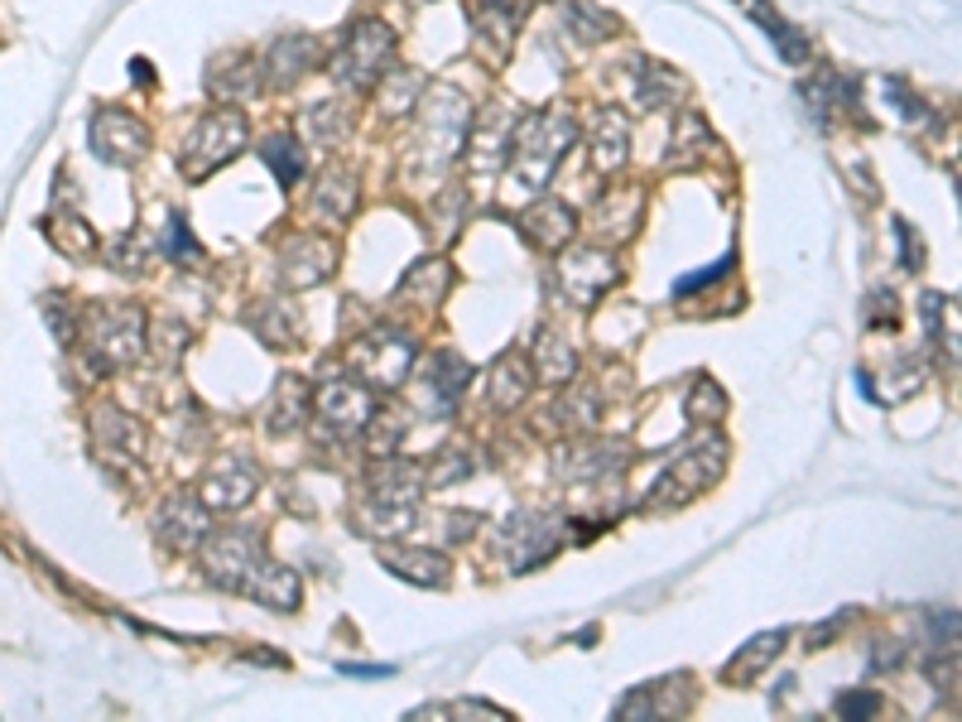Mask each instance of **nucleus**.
<instances>
[{
  "label": "nucleus",
  "mask_w": 962,
  "mask_h": 722,
  "mask_svg": "<svg viewBox=\"0 0 962 722\" xmlns=\"http://www.w3.org/2000/svg\"><path fill=\"white\" fill-rule=\"evenodd\" d=\"M255 481L260 477H255V467L246 457H222L202 481V505H212V511H241L255 497Z\"/></svg>",
  "instance_id": "nucleus-8"
},
{
  "label": "nucleus",
  "mask_w": 962,
  "mask_h": 722,
  "mask_svg": "<svg viewBox=\"0 0 962 722\" xmlns=\"http://www.w3.org/2000/svg\"><path fill=\"white\" fill-rule=\"evenodd\" d=\"M174 246H178V256H174V260H184V265H198V260H202L198 241L188 236V222H184V217H178V212L169 217V251H174Z\"/></svg>",
  "instance_id": "nucleus-22"
},
{
  "label": "nucleus",
  "mask_w": 962,
  "mask_h": 722,
  "mask_svg": "<svg viewBox=\"0 0 962 722\" xmlns=\"http://www.w3.org/2000/svg\"><path fill=\"white\" fill-rule=\"evenodd\" d=\"M265 160H270V164L279 168V178H285V184H294V178H299V168H303V160H299V150H294V144H289V150H285V136H275L270 144H265Z\"/></svg>",
  "instance_id": "nucleus-21"
},
{
  "label": "nucleus",
  "mask_w": 962,
  "mask_h": 722,
  "mask_svg": "<svg viewBox=\"0 0 962 722\" xmlns=\"http://www.w3.org/2000/svg\"><path fill=\"white\" fill-rule=\"evenodd\" d=\"M414 352H419V342H414L409 333L371 328L351 342V371L367 385H375V391H395V385H405V376H409Z\"/></svg>",
  "instance_id": "nucleus-3"
},
{
  "label": "nucleus",
  "mask_w": 962,
  "mask_h": 722,
  "mask_svg": "<svg viewBox=\"0 0 962 722\" xmlns=\"http://www.w3.org/2000/svg\"><path fill=\"white\" fill-rule=\"evenodd\" d=\"M621 280V265L606 256V251H578V256H568L564 265H558V284H564V294L573 299V304H592L602 289H612Z\"/></svg>",
  "instance_id": "nucleus-7"
},
{
  "label": "nucleus",
  "mask_w": 962,
  "mask_h": 722,
  "mask_svg": "<svg viewBox=\"0 0 962 722\" xmlns=\"http://www.w3.org/2000/svg\"><path fill=\"white\" fill-rule=\"evenodd\" d=\"M876 708H881V698L867 694V689H857V694H843V698H837V713H843V718H867V713H876Z\"/></svg>",
  "instance_id": "nucleus-23"
},
{
  "label": "nucleus",
  "mask_w": 962,
  "mask_h": 722,
  "mask_svg": "<svg viewBox=\"0 0 962 722\" xmlns=\"http://www.w3.org/2000/svg\"><path fill=\"white\" fill-rule=\"evenodd\" d=\"M241 140H246L241 120H236V116H217L212 126H202V130H198V144H193V154H188V174L198 178V174H207V168L227 164L231 154L241 150Z\"/></svg>",
  "instance_id": "nucleus-10"
},
{
  "label": "nucleus",
  "mask_w": 962,
  "mask_h": 722,
  "mask_svg": "<svg viewBox=\"0 0 962 722\" xmlns=\"http://www.w3.org/2000/svg\"><path fill=\"white\" fill-rule=\"evenodd\" d=\"M722 409H727V395L717 391L712 381H698L693 385V400H688V415L698 419V424H708V419H722Z\"/></svg>",
  "instance_id": "nucleus-20"
},
{
  "label": "nucleus",
  "mask_w": 962,
  "mask_h": 722,
  "mask_svg": "<svg viewBox=\"0 0 962 722\" xmlns=\"http://www.w3.org/2000/svg\"><path fill=\"white\" fill-rule=\"evenodd\" d=\"M207 529L212 525H207V515L193 501H174V505H164V515H160V535L174 549H193L198 539H207Z\"/></svg>",
  "instance_id": "nucleus-13"
},
{
  "label": "nucleus",
  "mask_w": 962,
  "mask_h": 722,
  "mask_svg": "<svg viewBox=\"0 0 962 722\" xmlns=\"http://www.w3.org/2000/svg\"><path fill=\"white\" fill-rule=\"evenodd\" d=\"M510 535H515V569H534V563H544L554 554V545H558V529H554V521H525L520 525L515 521V529H510Z\"/></svg>",
  "instance_id": "nucleus-15"
},
{
  "label": "nucleus",
  "mask_w": 962,
  "mask_h": 722,
  "mask_svg": "<svg viewBox=\"0 0 962 722\" xmlns=\"http://www.w3.org/2000/svg\"><path fill=\"white\" fill-rule=\"evenodd\" d=\"M343 674H357V679H381V674H395L390 665H343Z\"/></svg>",
  "instance_id": "nucleus-25"
},
{
  "label": "nucleus",
  "mask_w": 962,
  "mask_h": 722,
  "mask_svg": "<svg viewBox=\"0 0 962 722\" xmlns=\"http://www.w3.org/2000/svg\"><path fill=\"white\" fill-rule=\"evenodd\" d=\"M573 232H578L573 208H564V202H540V208L525 212V236H530L540 251L568 246V241H573Z\"/></svg>",
  "instance_id": "nucleus-11"
},
{
  "label": "nucleus",
  "mask_w": 962,
  "mask_h": 722,
  "mask_svg": "<svg viewBox=\"0 0 962 722\" xmlns=\"http://www.w3.org/2000/svg\"><path fill=\"white\" fill-rule=\"evenodd\" d=\"M202 563H207V578L231 587V593H246L275 612L299 607V578L289 573L285 563H275L270 554H265V539L251 535V529H227V535H217L212 545L202 549Z\"/></svg>",
  "instance_id": "nucleus-1"
},
{
  "label": "nucleus",
  "mask_w": 962,
  "mask_h": 722,
  "mask_svg": "<svg viewBox=\"0 0 962 722\" xmlns=\"http://www.w3.org/2000/svg\"><path fill=\"white\" fill-rule=\"evenodd\" d=\"M318 415H323V429L327 433H361L375 419V400L367 385L357 381H327L323 395H318Z\"/></svg>",
  "instance_id": "nucleus-5"
},
{
  "label": "nucleus",
  "mask_w": 962,
  "mask_h": 722,
  "mask_svg": "<svg viewBox=\"0 0 962 722\" xmlns=\"http://www.w3.org/2000/svg\"><path fill=\"white\" fill-rule=\"evenodd\" d=\"M48 236H54L72 260H92L96 256V236L88 232V222H82V217H58V222L48 226Z\"/></svg>",
  "instance_id": "nucleus-19"
},
{
  "label": "nucleus",
  "mask_w": 962,
  "mask_h": 722,
  "mask_svg": "<svg viewBox=\"0 0 962 722\" xmlns=\"http://www.w3.org/2000/svg\"><path fill=\"white\" fill-rule=\"evenodd\" d=\"M727 270H732V256H727V260H717V265H708V270H698V275H688V280H679V284H674V294H693V289H703V284L722 280Z\"/></svg>",
  "instance_id": "nucleus-24"
},
{
  "label": "nucleus",
  "mask_w": 962,
  "mask_h": 722,
  "mask_svg": "<svg viewBox=\"0 0 962 722\" xmlns=\"http://www.w3.org/2000/svg\"><path fill=\"white\" fill-rule=\"evenodd\" d=\"M285 280H289V289H313V284H323L327 275H333V265H337V251L327 246L323 236H294L285 246Z\"/></svg>",
  "instance_id": "nucleus-9"
},
{
  "label": "nucleus",
  "mask_w": 962,
  "mask_h": 722,
  "mask_svg": "<svg viewBox=\"0 0 962 722\" xmlns=\"http://www.w3.org/2000/svg\"><path fill=\"white\" fill-rule=\"evenodd\" d=\"M88 342L96 371L130 366L144 352V313L136 304H102L88 313Z\"/></svg>",
  "instance_id": "nucleus-4"
},
{
  "label": "nucleus",
  "mask_w": 962,
  "mask_h": 722,
  "mask_svg": "<svg viewBox=\"0 0 962 722\" xmlns=\"http://www.w3.org/2000/svg\"><path fill=\"white\" fill-rule=\"evenodd\" d=\"M303 415H309V385L303 381H279V391L270 400V429L289 433V429L303 424Z\"/></svg>",
  "instance_id": "nucleus-18"
},
{
  "label": "nucleus",
  "mask_w": 962,
  "mask_h": 722,
  "mask_svg": "<svg viewBox=\"0 0 962 722\" xmlns=\"http://www.w3.org/2000/svg\"><path fill=\"white\" fill-rule=\"evenodd\" d=\"M779 650H785V631H765V636H756L751 645H741V650H737V660L727 665V679H732V684H746L751 674H761L765 665H770Z\"/></svg>",
  "instance_id": "nucleus-16"
},
{
  "label": "nucleus",
  "mask_w": 962,
  "mask_h": 722,
  "mask_svg": "<svg viewBox=\"0 0 962 722\" xmlns=\"http://www.w3.org/2000/svg\"><path fill=\"white\" fill-rule=\"evenodd\" d=\"M525 395H530V361L510 352L496 361V371H491V400H496V409H515Z\"/></svg>",
  "instance_id": "nucleus-14"
},
{
  "label": "nucleus",
  "mask_w": 962,
  "mask_h": 722,
  "mask_svg": "<svg viewBox=\"0 0 962 722\" xmlns=\"http://www.w3.org/2000/svg\"><path fill=\"white\" fill-rule=\"evenodd\" d=\"M568 140H573V126L568 116H554V112H540L520 126L515 136V188L520 193H540L549 184L554 164L568 154Z\"/></svg>",
  "instance_id": "nucleus-2"
},
{
  "label": "nucleus",
  "mask_w": 962,
  "mask_h": 722,
  "mask_svg": "<svg viewBox=\"0 0 962 722\" xmlns=\"http://www.w3.org/2000/svg\"><path fill=\"white\" fill-rule=\"evenodd\" d=\"M530 371H540V381H549V385H564V381H573L578 357L554 333H540V361H530Z\"/></svg>",
  "instance_id": "nucleus-17"
},
{
  "label": "nucleus",
  "mask_w": 962,
  "mask_h": 722,
  "mask_svg": "<svg viewBox=\"0 0 962 722\" xmlns=\"http://www.w3.org/2000/svg\"><path fill=\"white\" fill-rule=\"evenodd\" d=\"M385 569L409 578L419 587H443L448 583V559L433 549H399V554H385Z\"/></svg>",
  "instance_id": "nucleus-12"
},
{
  "label": "nucleus",
  "mask_w": 962,
  "mask_h": 722,
  "mask_svg": "<svg viewBox=\"0 0 962 722\" xmlns=\"http://www.w3.org/2000/svg\"><path fill=\"white\" fill-rule=\"evenodd\" d=\"M717 467H722V443H712V449H688L684 457H679V467L660 481V491L650 497V505H669V501H688L698 497L703 487H712Z\"/></svg>",
  "instance_id": "nucleus-6"
}]
</instances>
